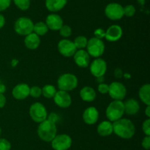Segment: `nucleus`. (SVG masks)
Returning <instances> with one entry per match:
<instances>
[{
  "label": "nucleus",
  "instance_id": "nucleus-1",
  "mask_svg": "<svg viewBox=\"0 0 150 150\" xmlns=\"http://www.w3.org/2000/svg\"><path fill=\"white\" fill-rule=\"evenodd\" d=\"M113 131L120 138L130 139L136 132V126L130 119L122 118L113 122Z\"/></svg>",
  "mask_w": 150,
  "mask_h": 150
},
{
  "label": "nucleus",
  "instance_id": "nucleus-2",
  "mask_svg": "<svg viewBox=\"0 0 150 150\" xmlns=\"http://www.w3.org/2000/svg\"><path fill=\"white\" fill-rule=\"evenodd\" d=\"M37 132L42 141L45 142H51L57 135V124L48 120V119H45L39 124Z\"/></svg>",
  "mask_w": 150,
  "mask_h": 150
},
{
  "label": "nucleus",
  "instance_id": "nucleus-3",
  "mask_svg": "<svg viewBox=\"0 0 150 150\" xmlns=\"http://www.w3.org/2000/svg\"><path fill=\"white\" fill-rule=\"evenodd\" d=\"M125 114L124 102L120 100H113L107 107L105 116L108 121L114 122L122 119Z\"/></svg>",
  "mask_w": 150,
  "mask_h": 150
},
{
  "label": "nucleus",
  "instance_id": "nucleus-4",
  "mask_svg": "<svg viewBox=\"0 0 150 150\" xmlns=\"http://www.w3.org/2000/svg\"><path fill=\"white\" fill-rule=\"evenodd\" d=\"M79 84V79L72 73H64L60 75L57 79V86L61 91H71L76 89Z\"/></svg>",
  "mask_w": 150,
  "mask_h": 150
},
{
  "label": "nucleus",
  "instance_id": "nucleus-5",
  "mask_svg": "<svg viewBox=\"0 0 150 150\" xmlns=\"http://www.w3.org/2000/svg\"><path fill=\"white\" fill-rule=\"evenodd\" d=\"M86 51L90 57L98 58L100 57L105 51V44L101 39L92 37L88 40L86 45Z\"/></svg>",
  "mask_w": 150,
  "mask_h": 150
},
{
  "label": "nucleus",
  "instance_id": "nucleus-6",
  "mask_svg": "<svg viewBox=\"0 0 150 150\" xmlns=\"http://www.w3.org/2000/svg\"><path fill=\"white\" fill-rule=\"evenodd\" d=\"M29 113L32 120L38 124L45 121L48 117V111L46 107L43 104L38 101L31 104L29 107Z\"/></svg>",
  "mask_w": 150,
  "mask_h": 150
},
{
  "label": "nucleus",
  "instance_id": "nucleus-7",
  "mask_svg": "<svg viewBox=\"0 0 150 150\" xmlns=\"http://www.w3.org/2000/svg\"><path fill=\"white\" fill-rule=\"evenodd\" d=\"M34 23L32 20L27 17H20L14 24V30L18 35L26 36L33 32Z\"/></svg>",
  "mask_w": 150,
  "mask_h": 150
},
{
  "label": "nucleus",
  "instance_id": "nucleus-8",
  "mask_svg": "<svg viewBox=\"0 0 150 150\" xmlns=\"http://www.w3.org/2000/svg\"><path fill=\"white\" fill-rule=\"evenodd\" d=\"M105 15L111 21H118L124 17L123 6L117 2L109 3L105 7Z\"/></svg>",
  "mask_w": 150,
  "mask_h": 150
},
{
  "label": "nucleus",
  "instance_id": "nucleus-9",
  "mask_svg": "<svg viewBox=\"0 0 150 150\" xmlns=\"http://www.w3.org/2000/svg\"><path fill=\"white\" fill-rule=\"evenodd\" d=\"M108 88L109 96L113 100H120L122 101L127 95V88L125 85L120 82H111Z\"/></svg>",
  "mask_w": 150,
  "mask_h": 150
},
{
  "label": "nucleus",
  "instance_id": "nucleus-10",
  "mask_svg": "<svg viewBox=\"0 0 150 150\" xmlns=\"http://www.w3.org/2000/svg\"><path fill=\"white\" fill-rule=\"evenodd\" d=\"M51 142L54 150H67L71 147L73 141L67 134H59L56 135Z\"/></svg>",
  "mask_w": 150,
  "mask_h": 150
},
{
  "label": "nucleus",
  "instance_id": "nucleus-11",
  "mask_svg": "<svg viewBox=\"0 0 150 150\" xmlns=\"http://www.w3.org/2000/svg\"><path fill=\"white\" fill-rule=\"evenodd\" d=\"M57 49H58L59 52L65 57H73L78 50L73 41L67 38H64L59 41L57 45Z\"/></svg>",
  "mask_w": 150,
  "mask_h": 150
},
{
  "label": "nucleus",
  "instance_id": "nucleus-12",
  "mask_svg": "<svg viewBox=\"0 0 150 150\" xmlns=\"http://www.w3.org/2000/svg\"><path fill=\"white\" fill-rule=\"evenodd\" d=\"M89 71L95 77L104 76L107 71L106 61L100 57L95 58L89 64Z\"/></svg>",
  "mask_w": 150,
  "mask_h": 150
},
{
  "label": "nucleus",
  "instance_id": "nucleus-13",
  "mask_svg": "<svg viewBox=\"0 0 150 150\" xmlns=\"http://www.w3.org/2000/svg\"><path fill=\"white\" fill-rule=\"evenodd\" d=\"M53 99L54 103L61 108H67L72 104V97L70 94L67 91L61 90L57 91Z\"/></svg>",
  "mask_w": 150,
  "mask_h": 150
},
{
  "label": "nucleus",
  "instance_id": "nucleus-14",
  "mask_svg": "<svg viewBox=\"0 0 150 150\" xmlns=\"http://www.w3.org/2000/svg\"><path fill=\"white\" fill-rule=\"evenodd\" d=\"M99 111L95 107L91 106L87 107L83 111L82 119L83 122L88 125H93L98 122L99 119Z\"/></svg>",
  "mask_w": 150,
  "mask_h": 150
},
{
  "label": "nucleus",
  "instance_id": "nucleus-15",
  "mask_svg": "<svg viewBox=\"0 0 150 150\" xmlns=\"http://www.w3.org/2000/svg\"><path fill=\"white\" fill-rule=\"evenodd\" d=\"M123 30L121 26L118 24H113L108 26L105 30V38L110 42L118 41L122 37Z\"/></svg>",
  "mask_w": 150,
  "mask_h": 150
},
{
  "label": "nucleus",
  "instance_id": "nucleus-16",
  "mask_svg": "<svg viewBox=\"0 0 150 150\" xmlns=\"http://www.w3.org/2000/svg\"><path fill=\"white\" fill-rule=\"evenodd\" d=\"M45 24L48 26V29L53 31L59 30L60 28L64 24L63 19L61 16L56 13H52L48 15L45 19Z\"/></svg>",
  "mask_w": 150,
  "mask_h": 150
},
{
  "label": "nucleus",
  "instance_id": "nucleus-17",
  "mask_svg": "<svg viewBox=\"0 0 150 150\" xmlns=\"http://www.w3.org/2000/svg\"><path fill=\"white\" fill-rule=\"evenodd\" d=\"M74 62L79 67L86 68L90 64V55L86 50L78 49L73 56Z\"/></svg>",
  "mask_w": 150,
  "mask_h": 150
},
{
  "label": "nucleus",
  "instance_id": "nucleus-18",
  "mask_svg": "<svg viewBox=\"0 0 150 150\" xmlns=\"http://www.w3.org/2000/svg\"><path fill=\"white\" fill-rule=\"evenodd\" d=\"M30 87L26 83H19L14 86L12 95L16 100H24L29 96Z\"/></svg>",
  "mask_w": 150,
  "mask_h": 150
},
{
  "label": "nucleus",
  "instance_id": "nucleus-19",
  "mask_svg": "<svg viewBox=\"0 0 150 150\" xmlns=\"http://www.w3.org/2000/svg\"><path fill=\"white\" fill-rule=\"evenodd\" d=\"M125 113L130 116L137 114L140 110V104L136 99L130 98L124 102Z\"/></svg>",
  "mask_w": 150,
  "mask_h": 150
},
{
  "label": "nucleus",
  "instance_id": "nucleus-20",
  "mask_svg": "<svg viewBox=\"0 0 150 150\" xmlns=\"http://www.w3.org/2000/svg\"><path fill=\"white\" fill-rule=\"evenodd\" d=\"M68 0H45V7L51 13H57L62 10Z\"/></svg>",
  "mask_w": 150,
  "mask_h": 150
},
{
  "label": "nucleus",
  "instance_id": "nucleus-21",
  "mask_svg": "<svg viewBox=\"0 0 150 150\" xmlns=\"http://www.w3.org/2000/svg\"><path fill=\"white\" fill-rule=\"evenodd\" d=\"M40 44V38L35 32L26 35L24 38V45L30 50H35L39 47Z\"/></svg>",
  "mask_w": 150,
  "mask_h": 150
},
{
  "label": "nucleus",
  "instance_id": "nucleus-22",
  "mask_svg": "<svg viewBox=\"0 0 150 150\" xmlns=\"http://www.w3.org/2000/svg\"><path fill=\"white\" fill-rule=\"evenodd\" d=\"M80 97L83 101L92 102L95 101L97 97V93L93 88L90 86H84L81 89Z\"/></svg>",
  "mask_w": 150,
  "mask_h": 150
},
{
  "label": "nucleus",
  "instance_id": "nucleus-23",
  "mask_svg": "<svg viewBox=\"0 0 150 150\" xmlns=\"http://www.w3.org/2000/svg\"><path fill=\"white\" fill-rule=\"evenodd\" d=\"M97 132L100 136H109L114 132L113 131V122L108 120L103 121L98 124Z\"/></svg>",
  "mask_w": 150,
  "mask_h": 150
},
{
  "label": "nucleus",
  "instance_id": "nucleus-24",
  "mask_svg": "<svg viewBox=\"0 0 150 150\" xmlns=\"http://www.w3.org/2000/svg\"><path fill=\"white\" fill-rule=\"evenodd\" d=\"M139 96L141 101L146 105H150V85L144 84L139 91Z\"/></svg>",
  "mask_w": 150,
  "mask_h": 150
},
{
  "label": "nucleus",
  "instance_id": "nucleus-25",
  "mask_svg": "<svg viewBox=\"0 0 150 150\" xmlns=\"http://www.w3.org/2000/svg\"><path fill=\"white\" fill-rule=\"evenodd\" d=\"M48 28L46 24L43 21H38L37 23L34 24L33 32L38 35V36H43L46 35L48 32Z\"/></svg>",
  "mask_w": 150,
  "mask_h": 150
},
{
  "label": "nucleus",
  "instance_id": "nucleus-26",
  "mask_svg": "<svg viewBox=\"0 0 150 150\" xmlns=\"http://www.w3.org/2000/svg\"><path fill=\"white\" fill-rule=\"evenodd\" d=\"M57 91V88L54 85L47 84L42 88V95L46 99H53Z\"/></svg>",
  "mask_w": 150,
  "mask_h": 150
},
{
  "label": "nucleus",
  "instance_id": "nucleus-27",
  "mask_svg": "<svg viewBox=\"0 0 150 150\" xmlns=\"http://www.w3.org/2000/svg\"><path fill=\"white\" fill-rule=\"evenodd\" d=\"M87 38L83 35H79L75 38L74 41H73L77 49H84L87 45Z\"/></svg>",
  "mask_w": 150,
  "mask_h": 150
},
{
  "label": "nucleus",
  "instance_id": "nucleus-28",
  "mask_svg": "<svg viewBox=\"0 0 150 150\" xmlns=\"http://www.w3.org/2000/svg\"><path fill=\"white\" fill-rule=\"evenodd\" d=\"M16 7L21 10H27L31 4V0H13Z\"/></svg>",
  "mask_w": 150,
  "mask_h": 150
},
{
  "label": "nucleus",
  "instance_id": "nucleus-29",
  "mask_svg": "<svg viewBox=\"0 0 150 150\" xmlns=\"http://www.w3.org/2000/svg\"><path fill=\"white\" fill-rule=\"evenodd\" d=\"M59 34L62 37L64 38H67L72 35V28L69 25H62L61 28L59 29Z\"/></svg>",
  "mask_w": 150,
  "mask_h": 150
},
{
  "label": "nucleus",
  "instance_id": "nucleus-30",
  "mask_svg": "<svg viewBox=\"0 0 150 150\" xmlns=\"http://www.w3.org/2000/svg\"><path fill=\"white\" fill-rule=\"evenodd\" d=\"M123 11H124V16L127 17H133L136 12V9L133 4H127L125 7H123Z\"/></svg>",
  "mask_w": 150,
  "mask_h": 150
},
{
  "label": "nucleus",
  "instance_id": "nucleus-31",
  "mask_svg": "<svg viewBox=\"0 0 150 150\" xmlns=\"http://www.w3.org/2000/svg\"><path fill=\"white\" fill-rule=\"evenodd\" d=\"M42 95V88L38 85L31 87L29 89V96L33 98H39Z\"/></svg>",
  "mask_w": 150,
  "mask_h": 150
},
{
  "label": "nucleus",
  "instance_id": "nucleus-32",
  "mask_svg": "<svg viewBox=\"0 0 150 150\" xmlns=\"http://www.w3.org/2000/svg\"><path fill=\"white\" fill-rule=\"evenodd\" d=\"M142 131L145 135H149L150 136V119L147 118L146 120L144 121L142 123Z\"/></svg>",
  "mask_w": 150,
  "mask_h": 150
},
{
  "label": "nucleus",
  "instance_id": "nucleus-33",
  "mask_svg": "<svg viewBox=\"0 0 150 150\" xmlns=\"http://www.w3.org/2000/svg\"><path fill=\"white\" fill-rule=\"evenodd\" d=\"M11 144L5 138H0V150H10Z\"/></svg>",
  "mask_w": 150,
  "mask_h": 150
},
{
  "label": "nucleus",
  "instance_id": "nucleus-34",
  "mask_svg": "<svg viewBox=\"0 0 150 150\" xmlns=\"http://www.w3.org/2000/svg\"><path fill=\"white\" fill-rule=\"evenodd\" d=\"M108 88H109V85L106 83H100L98 85V91L100 94H106L108 93Z\"/></svg>",
  "mask_w": 150,
  "mask_h": 150
},
{
  "label": "nucleus",
  "instance_id": "nucleus-35",
  "mask_svg": "<svg viewBox=\"0 0 150 150\" xmlns=\"http://www.w3.org/2000/svg\"><path fill=\"white\" fill-rule=\"evenodd\" d=\"M105 30H104L102 28H98V29H96L94 31V35H95L94 37L98 38V39L103 40L105 38Z\"/></svg>",
  "mask_w": 150,
  "mask_h": 150
},
{
  "label": "nucleus",
  "instance_id": "nucleus-36",
  "mask_svg": "<svg viewBox=\"0 0 150 150\" xmlns=\"http://www.w3.org/2000/svg\"><path fill=\"white\" fill-rule=\"evenodd\" d=\"M11 4V0H0V12L8 9Z\"/></svg>",
  "mask_w": 150,
  "mask_h": 150
},
{
  "label": "nucleus",
  "instance_id": "nucleus-37",
  "mask_svg": "<svg viewBox=\"0 0 150 150\" xmlns=\"http://www.w3.org/2000/svg\"><path fill=\"white\" fill-rule=\"evenodd\" d=\"M142 145L143 148H144L145 149L149 150L150 148V136L149 135H146L144 138H143L142 142Z\"/></svg>",
  "mask_w": 150,
  "mask_h": 150
},
{
  "label": "nucleus",
  "instance_id": "nucleus-38",
  "mask_svg": "<svg viewBox=\"0 0 150 150\" xmlns=\"http://www.w3.org/2000/svg\"><path fill=\"white\" fill-rule=\"evenodd\" d=\"M47 119H48V120L53 121L54 123L57 124V122L59 121V115L57 114V113H51L50 114H48V117H47Z\"/></svg>",
  "mask_w": 150,
  "mask_h": 150
},
{
  "label": "nucleus",
  "instance_id": "nucleus-39",
  "mask_svg": "<svg viewBox=\"0 0 150 150\" xmlns=\"http://www.w3.org/2000/svg\"><path fill=\"white\" fill-rule=\"evenodd\" d=\"M114 74L116 78H117V79H121L122 77H123V74H124V73H123V71L121 69L117 68V69H116L115 70H114Z\"/></svg>",
  "mask_w": 150,
  "mask_h": 150
},
{
  "label": "nucleus",
  "instance_id": "nucleus-40",
  "mask_svg": "<svg viewBox=\"0 0 150 150\" xmlns=\"http://www.w3.org/2000/svg\"><path fill=\"white\" fill-rule=\"evenodd\" d=\"M7 102V99L4 94H0V108H3Z\"/></svg>",
  "mask_w": 150,
  "mask_h": 150
},
{
  "label": "nucleus",
  "instance_id": "nucleus-41",
  "mask_svg": "<svg viewBox=\"0 0 150 150\" xmlns=\"http://www.w3.org/2000/svg\"><path fill=\"white\" fill-rule=\"evenodd\" d=\"M5 24V18L2 14L0 13V29H2Z\"/></svg>",
  "mask_w": 150,
  "mask_h": 150
},
{
  "label": "nucleus",
  "instance_id": "nucleus-42",
  "mask_svg": "<svg viewBox=\"0 0 150 150\" xmlns=\"http://www.w3.org/2000/svg\"><path fill=\"white\" fill-rule=\"evenodd\" d=\"M7 88H6V85L3 84L2 82H0V94H4L6 91Z\"/></svg>",
  "mask_w": 150,
  "mask_h": 150
},
{
  "label": "nucleus",
  "instance_id": "nucleus-43",
  "mask_svg": "<svg viewBox=\"0 0 150 150\" xmlns=\"http://www.w3.org/2000/svg\"><path fill=\"white\" fill-rule=\"evenodd\" d=\"M145 115L147 118L150 117V105H146V109H145Z\"/></svg>",
  "mask_w": 150,
  "mask_h": 150
},
{
  "label": "nucleus",
  "instance_id": "nucleus-44",
  "mask_svg": "<svg viewBox=\"0 0 150 150\" xmlns=\"http://www.w3.org/2000/svg\"><path fill=\"white\" fill-rule=\"evenodd\" d=\"M96 78V82H98V83H103V82H104V76H98V77H95Z\"/></svg>",
  "mask_w": 150,
  "mask_h": 150
},
{
  "label": "nucleus",
  "instance_id": "nucleus-45",
  "mask_svg": "<svg viewBox=\"0 0 150 150\" xmlns=\"http://www.w3.org/2000/svg\"><path fill=\"white\" fill-rule=\"evenodd\" d=\"M18 60H17V59H13L11 61V66H13V67H16V66L18 65Z\"/></svg>",
  "mask_w": 150,
  "mask_h": 150
},
{
  "label": "nucleus",
  "instance_id": "nucleus-46",
  "mask_svg": "<svg viewBox=\"0 0 150 150\" xmlns=\"http://www.w3.org/2000/svg\"><path fill=\"white\" fill-rule=\"evenodd\" d=\"M137 2L139 3L140 5L144 6L145 4V3H146V0H137Z\"/></svg>",
  "mask_w": 150,
  "mask_h": 150
},
{
  "label": "nucleus",
  "instance_id": "nucleus-47",
  "mask_svg": "<svg viewBox=\"0 0 150 150\" xmlns=\"http://www.w3.org/2000/svg\"><path fill=\"white\" fill-rule=\"evenodd\" d=\"M123 76H124V77L125 78V79H130V78L131 77L130 74H128V73L124 74H123Z\"/></svg>",
  "mask_w": 150,
  "mask_h": 150
},
{
  "label": "nucleus",
  "instance_id": "nucleus-48",
  "mask_svg": "<svg viewBox=\"0 0 150 150\" xmlns=\"http://www.w3.org/2000/svg\"><path fill=\"white\" fill-rule=\"evenodd\" d=\"M1 127H0V135H1Z\"/></svg>",
  "mask_w": 150,
  "mask_h": 150
}]
</instances>
